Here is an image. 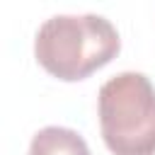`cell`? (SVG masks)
Here are the masks:
<instances>
[{"instance_id":"cell-2","label":"cell","mask_w":155,"mask_h":155,"mask_svg":"<svg viewBox=\"0 0 155 155\" xmlns=\"http://www.w3.org/2000/svg\"><path fill=\"white\" fill-rule=\"evenodd\" d=\"M99 128L114 155H155V87L143 73H119L99 87Z\"/></svg>"},{"instance_id":"cell-1","label":"cell","mask_w":155,"mask_h":155,"mask_svg":"<svg viewBox=\"0 0 155 155\" xmlns=\"http://www.w3.org/2000/svg\"><path fill=\"white\" fill-rule=\"evenodd\" d=\"M121 39L116 27L102 15H53L34 36L39 65L58 80H85L111 58Z\"/></svg>"},{"instance_id":"cell-3","label":"cell","mask_w":155,"mask_h":155,"mask_svg":"<svg viewBox=\"0 0 155 155\" xmlns=\"http://www.w3.org/2000/svg\"><path fill=\"white\" fill-rule=\"evenodd\" d=\"M29 155H90V148L78 131L46 126L34 133L29 143Z\"/></svg>"}]
</instances>
